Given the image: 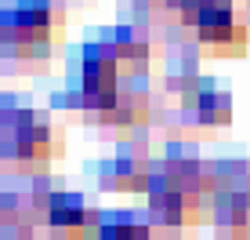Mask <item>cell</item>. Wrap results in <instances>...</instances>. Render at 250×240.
I'll list each match as a JSON object with an SVG mask.
<instances>
[{
    "instance_id": "obj_7",
    "label": "cell",
    "mask_w": 250,
    "mask_h": 240,
    "mask_svg": "<svg viewBox=\"0 0 250 240\" xmlns=\"http://www.w3.org/2000/svg\"><path fill=\"white\" fill-rule=\"evenodd\" d=\"M105 186H113V190H145L149 186V171L142 164L120 160V164H113V171H105Z\"/></svg>"
},
{
    "instance_id": "obj_5",
    "label": "cell",
    "mask_w": 250,
    "mask_h": 240,
    "mask_svg": "<svg viewBox=\"0 0 250 240\" xmlns=\"http://www.w3.org/2000/svg\"><path fill=\"white\" fill-rule=\"evenodd\" d=\"M196 113H200L203 124H229V120H232V98L221 95V91L203 88L200 102H196Z\"/></svg>"
},
{
    "instance_id": "obj_3",
    "label": "cell",
    "mask_w": 250,
    "mask_h": 240,
    "mask_svg": "<svg viewBox=\"0 0 250 240\" xmlns=\"http://www.w3.org/2000/svg\"><path fill=\"white\" fill-rule=\"evenodd\" d=\"M182 15L207 51L239 55L247 48V25L236 15L232 0H182Z\"/></svg>"
},
{
    "instance_id": "obj_4",
    "label": "cell",
    "mask_w": 250,
    "mask_h": 240,
    "mask_svg": "<svg viewBox=\"0 0 250 240\" xmlns=\"http://www.w3.org/2000/svg\"><path fill=\"white\" fill-rule=\"evenodd\" d=\"M44 222H47V229H55L62 240H83V237H91V229H94V215L87 211V204H83L80 196H73V193L47 196Z\"/></svg>"
},
{
    "instance_id": "obj_1",
    "label": "cell",
    "mask_w": 250,
    "mask_h": 240,
    "mask_svg": "<svg viewBox=\"0 0 250 240\" xmlns=\"http://www.w3.org/2000/svg\"><path fill=\"white\" fill-rule=\"evenodd\" d=\"M62 40V15L51 0H19L0 15V44L15 58H44Z\"/></svg>"
},
{
    "instance_id": "obj_6",
    "label": "cell",
    "mask_w": 250,
    "mask_h": 240,
    "mask_svg": "<svg viewBox=\"0 0 250 240\" xmlns=\"http://www.w3.org/2000/svg\"><path fill=\"white\" fill-rule=\"evenodd\" d=\"M98 240H152V233L138 218L116 215V218H109V222L98 226Z\"/></svg>"
},
{
    "instance_id": "obj_2",
    "label": "cell",
    "mask_w": 250,
    "mask_h": 240,
    "mask_svg": "<svg viewBox=\"0 0 250 240\" xmlns=\"http://www.w3.org/2000/svg\"><path fill=\"white\" fill-rule=\"evenodd\" d=\"M58 153V131L33 109H7L0 117V157L19 171H40Z\"/></svg>"
}]
</instances>
